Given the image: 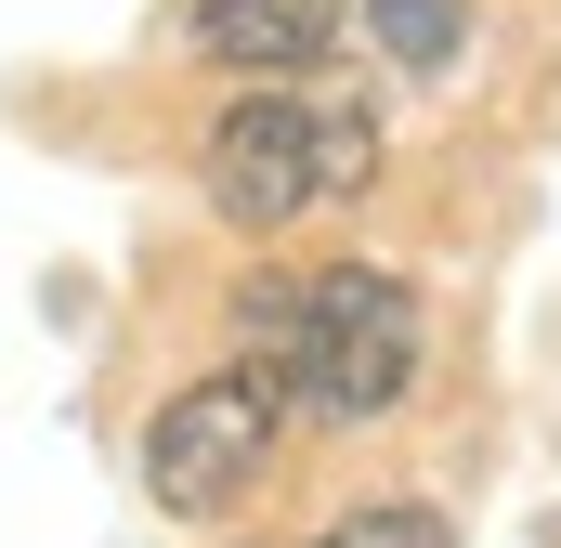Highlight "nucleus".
<instances>
[{"label":"nucleus","instance_id":"obj_1","mask_svg":"<svg viewBox=\"0 0 561 548\" xmlns=\"http://www.w3.org/2000/svg\"><path fill=\"white\" fill-rule=\"evenodd\" d=\"M236 340L287 379L300 418H392L419 392V287L379 262H287V274H249L236 287Z\"/></svg>","mask_w":561,"mask_h":548},{"label":"nucleus","instance_id":"obj_2","mask_svg":"<svg viewBox=\"0 0 561 548\" xmlns=\"http://www.w3.org/2000/svg\"><path fill=\"white\" fill-rule=\"evenodd\" d=\"M366 170H379V118H366V105L300 92V79H262V92L222 105V132H209V209H222L236 236H287V222L366 196Z\"/></svg>","mask_w":561,"mask_h":548},{"label":"nucleus","instance_id":"obj_3","mask_svg":"<svg viewBox=\"0 0 561 548\" xmlns=\"http://www.w3.org/2000/svg\"><path fill=\"white\" fill-rule=\"evenodd\" d=\"M287 379L262 353H236V366H209V379H183L170 406L144 418V496L157 510H183V523H209V510H236L262 470H275L287 444Z\"/></svg>","mask_w":561,"mask_h":548},{"label":"nucleus","instance_id":"obj_4","mask_svg":"<svg viewBox=\"0 0 561 548\" xmlns=\"http://www.w3.org/2000/svg\"><path fill=\"white\" fill-rule=\"evenodd\" d=\"M327 39H340V0H196V53L236 79H300L327 66Z\"/></svg>","mask_w":561,"mask_h":548},{"label":"nucleus","instance_id":"obj_5","mask_svg":"<svg viewBox=\"0 0 561 548\" xmlns=\"http://www.w3.org/2000/svg\"><path fill=\"white\" fill-rule=\"evenodd\" d=\"M366 26H379V53L392 66H457V39H470V0H366Z\"/></svg>","mask_w":561,"mask_h":548},{"label":"nucleus","instance_id":"obj_6","mask_svg":"<svg viewBox=\"0 0 561 548\" xmlns=\"http://www.w3.org/2000/svg\"><path fill=\"white\" fill-rule=\"evenodd\" d=\"M313 548H457V536H444V510H353V523H327Z\"/></svg>","mask_w":561,"mask_h":548}]
</instances>
